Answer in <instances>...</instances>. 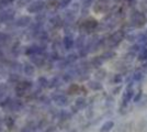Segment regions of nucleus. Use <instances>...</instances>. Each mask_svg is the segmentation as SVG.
Returning <instances> with one entry per match:
<instances>
[{
    "label": "nucleus",
    "mask_w": 147,
    "mask_h": 132,
    "mask_svg": "<svg viewBox=\"0 0 147 132\" xmlns=\"http://www.w3.org/2000/svg\"><path fill=\"white\" fill-rule=\"evenodd\" d=\"M131 23L135 28H143L146 23L145 14L138 10H134L131 13Z\"/></svg>",
    "instance_id": "f257e3e1"
},
{
    "label": "nucleus",
    "mask_w": 147,
    "mask_h": 132,
    "mask_svg": "<svg viewBox=\"0 0 147 132\" xmlns=\"http://www.w3.org/2000/svg\"><path fill=\"white\" fill-rule=\"evenodd\" d=\"M134 97V89H133V83L131 82L127 85V87L125 89V91L123 93L122 96V106L123 107H126L129 105V102Z\"/></svg>",
    "instance_id": "f03ea898"
},
{
    "label": "nucleus",
    "mask_w": 147,
    "mask_h": 132,
    "mask_svg": "<svg viewBox=\"0 0 147 132\" xmlns=\"http://www.w3.org/2000/svg\"><path fill=\"white\" fill-rule=\"evenodd\" d=\"M125 37V33L123 30H119V31L114 32L110 37V46H117V44L121 43L123 39Z\"/></svg>",
    "instance_id": "7ed1b4c3"
},
{
    "label": "nucleus",
    "mask_w": 147,
    "mask_h": 132,
    "mask_svg": "<svg viewBox=\"0 0 147 132\" xmlns=\"http://www.w3.org/2000/svg\"><path fill=\"white\" fill-rule=\"evenodd\" d=\"M113 127H114V121H107L105 123H103V126L101 127V132L111 131V129Z\"/></svg>",
    "instance_id": "20e7f679"
},
{
    "label": "nucleus",
    "mask_w": 147,
    "mask_h": 132,
    "mask_svg": "<svg viewBox=\"0 0 147 132\" xmlns=\"http://www.w3.org/2000/svg\"><path fill=\"white\" fill-rule=\"evenodd\" d=\"M137 58H138V61H141V62L146 61L147 60V47H143V49H142L141 52L137 54Z\"/></svg>",
    "instance_id": "39448f33"
},
{
    "label": "nucleus",
    "mask_w": 147,
    "mask_h": 132,
    "mask_svg": "<svg viewBox=\"0 0 147 132\" xmlns=\"http://www.w3.org/2000/svg\"><path fill=\"white\" fill-rule=\"evenodd\" d=\"M143 77H144V74H143L142 70H135L134 74H133V79H134V82H141L142 79H143Z\"/></svg>",
    "instance_id": "423d86ee"
},
{
    "label": "nucleus",
    "mask_w": 147,
    "mask_h": 132,
    "mask_svg": "<svg viewBox=\"0 0 147 132\" xmlns=\"http://www.w3.org/2000/svg\"><path fill=\"white\" fill-rule=\"evenodd\" d=\"M115 55H117V53L114 51H108L101 57H102V60H110V58H113Z\"/></svg>",
    "instance_id": "0eeeda50"
},
{
    "label": "nucleus",
    "mask_w": 147,
    "mask_h": 132,
    "mask_svg": "<svg viewBox=\"0 0 147 132\" xmlns=\"http://www.w3.org/2000/svg\"><path fill=\"white\" fill-rule=\"evenodd\" d=\"M121 82H122V75L121 74L114 75V77H113V83L114 84H120Z\"/></svg>",
    "instance_id": "6e6552de"
},
{
    "label": "nucleus",
    "mask_w": 147,
    "mask_h": 132,
    "mask_svg": "<svg viewBox=\"0 0 147 132\" xmlns=\"http://www.w3.org/2000/svg\"><path fill=\"white\" fill-rule=\"evenodd\" d=\"M90 87L92 89H101V84H99V83H96V82H91L90 83Z\"/></svg>",
    "instance_id": "1a4fd4ad"
},
{
    "label": "nucleus",
    "mask_w": 147,
    "mask_h": 132,
    "mask_svg": "<svg viewBox=\"0 0 147 132\" xmlns=\"http://www.w3.org/2000/svg\"><path fill=\"white\" fill-rule=\"evenodd\" d=\"M142 91H138V94L136 95V96H135L134 97V102H138V101H140V99H141V97H142Z\"/></svg>",
    "instance_id": "9d476101"
},
{
    "label": "nucleus",
    "mask_w": 147,
    "mask_h": 132,
    "mask_svg": "<svg viewBox=\"0 0 147 132\" xmlns=\"http://www.w3.org/2000/svg\"><path fill=\"white\" fill-rule=\"evenodd\" d=\"M78 102H77V104H78V106H79V107H81V106H84V104H85V101H84V99H81V98H80V99H78Z\"/></svg>",
    "instance_id": "9b49d317"
},
{
    "label": "nucleus",
    "mask_w": 147,
    "mask_h": 132,
    "mask_svg": "<svg viewBox=\"0 0 147 132\" xmlns=\"http://www.w3.org/2000/svg\"><path fill=\"white\" fill-rule=\"evenodd\" d=\"M143 66H144V67H147V60H146V61H144V63H143Z\"/></svg>",
    "instance_id": "f8f14e48"
},
{
    "label": "nucleus",
    "mask_w": 147,
    "mask_h": 132,
    "mask_svg": "<svg viewBox=\"0 0 147 132\" xmlns=\"http://www.w3.org/2000/svg\"><path fill=\"white\" fill-rule=\"evenodd\" d=\"M145 33H146V35H147V30H146V32H145Z\"/></svg>",
    "instance_id": "ddd939ff"
}]
</instances>
